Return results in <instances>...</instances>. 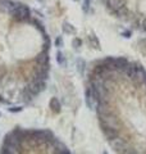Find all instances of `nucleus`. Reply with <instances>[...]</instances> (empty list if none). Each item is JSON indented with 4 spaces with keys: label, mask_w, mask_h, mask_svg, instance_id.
I'll list each match as a JSON object with an SVG mask.
<instances>
[{
    "label": "nucleus",
    "mask_w": 146,
    "mask_h": 154,
    "mask_svg": "<svg viewBox=\"0 0 146 154\" xmlns=\"http://www.w3.org/2000/svg\"><path fill=\"white\" fill-rule=\"evenodd\" d=\"M82 11H84L85 13H92L90 0H85V2H84V5H82Z\"/></svg>",
    "instance_id": "1a4fd4ad"
},
{
    "label": "nucleus",
    "mask_w": 146,
    "mask_h": 154,
    "mask_svg": "<svg viewBox=\"0 0 146 154\" xmlns=\"http://www.w3.org/2000/svg\"><path fill=\"white\" fill-rule=\"evenodd\" d=\"M72 46L75 48L76 50L80 49V48L82 46V40H81V38H78V37H75V38H73V41H72Z\"/></svg>",
    "instance_id": "9d476101"
},
{
    "label": "nucleus",
    "mask_w": 146,
    "mask_h": 154,
    "mask_svg": "<svg viewBox=\"0 0 146 154\" xmlns=\"http://www.w3.org/2000/svg\"><path fill=\"white\" fill-rule=\"evenodd\" d=\"M63 32L68 33V35H75V33H76V28L73 27L71 23L64 22V23H63Z\"/></svg>",
    "instance_id": "423d86ee"
},
{
    "label": "nucleus",
    "mask_w": 146,
    "mask_h": 154,
    "mask_svg": "<svg viewBox=\"0 0 146 154\" xmlns=\"http://www.w3.org/2000/svg\"><path fill=\"white\" fill-rule=\"evenodd\" d=\"M131 35H132V32H131L129 30H126V31H123V32H122V36H123V37H126V38L131 37Z\"/></svg>",
    "instance_id": "ddd939ff"
},
{
    "label": "nucleus",
    "mask_w": 146,
    "mask_h": 154,
    "mask_svg": "<svg viewBox=\"0 0 146 154\" xmlns=\"http://www.w3.org/2000/svg\"><path fill=\"white\" fill-rule=\"evenodd\" d=\"M75 2H78V0H75Z\"/></svg>",
    "instance_id": "dca6fc26"
},
{
    "label": "nucleus",
    "mask_w": 146,
    "mask_h": 154,
    "mask_svg": "<svg viewBox=\"0 0 146 154\" xmlns=\"http://www.w3.org/2000/svg\"><path fill=\"white\" fill-rule=\"evenodd\" d=\"M77 71H78L80 75H84L86 71V62L82 59V58H78L77 59Z\"/></svg>",
    "instance_id": "0eeeda50"
},
{
    "label": "nucleus",
    "mask_w": 146,
    "mask_h": 154,
    "mask_svg": "<svg viewBox=\"0 0 146 154\" xmlns=\"http://www.w3.org/2000/svg\"><path fill=\"white\" fill-rule=\"evenodd\" d=\"M33 62H35L37 66H47L49 64V51L42 50L40 54L33 59Z\"/></svg>",
    "instance_id": "7ed1b4c3"
},
{
    "label": "nucleus",
    "mask_w": 146,
    "mask_h": 154,
    "mask_svg": "<svg viewBox=\"0 0 146 154\" xmlns=\"http://www.w3.org/2000/svg\"><path fill=\"white\" fill-rule=\"evenodd\" d=\"M55 45H56L58 48H62V46H63V37H62V36H58V37H56Z\"/></svg>",
    "instance_id": "f8f14e48"
},
{
    "label": "nucleus",
    "mask_w": 146,
    "mask_h": 154,
    "mask_svg": "<svg viewBox=\"0 0 146 154\" xmlns=\"http://www.w3.org/2000/svg\"><path fill=\"white\" fill-rule=\"evenodd\" d=\"M8 14H11L12 19H14L16 22H27V21H30V18H31L30 8L21 3H17Z\"/></svg>",
    "instance_id": "f257e3e1"
},
{
    "label": "nucleus",
    "mask_w": 146,
    "mask_h": 154,
    "mask_svg": "<svg viewBox=\"0 0 146 154\" xmlns=\"http://www.w3.org/2000/svg\"><path fill=\"white\" fill-rule=\"evenodd\" d=\"M87 41H89L90 46H92L94 49H100V42L99 38H97L95 35H89L87 36Z\"/></svg>",
    "instance_id": "39448f33"
},
{
    "label": "nucleus",
    "mask_w": 146,
    "mask_h": 154,
    "mask_svg": "<svg viewBox=\"0 0 146 154\" xmlns=\"http://www.w3.org/2000/svg\"><path fill=\"white\" fill-rule=\"evenodd\" d=\"M123 5H126L124 0H106V3H105L106 9H108L111 14H114L119 8H122Z\"/></svg>",
    "instance_id": "f03ea898"
},
{
    "label": "nucleus",
    "mask_w": 146,
    "mask_h": 154,
    "mask_svg": "<svg viewBox=\"0 0 146 154\" xmlns=\"http://www.w3.org/2000/svg\"><path fill=\"white\" fill-rule=\"evenodd\" d=\"M49 108L51 109V112L53 113H59L60 112V103H59V100H58V98H51L50 99V102H49Z\"/></svg>",
    "instance_id": "20e7f679"
},
{
    "label": "nucleus",
    "mask_w": 146,
    "mask_h": 154,
    "mask_svg": "<svg viewBox=\"0 0 146 154\" xmlns=\"http://www.w3.org/2000/svg\"><path fill=\"white\" fill-rule=\"evenodd\" d=\"M8 110L11 113H18V112H22L23 108L22 107H12V108H8Z\"/></svg>",
    "instance_id": "9b49d317"
},
{
    "label": "nucleus",
    "mask_w": 146,
    "mask_h": 154,
    "mask_svg": "<svg viewBox=\"0 0 146 154\" xmlns=\"http://www.w3.org/2000/svg\"><path fill=\"white\" fill-rule=\"evenodd\" d=\"M100 2H101V3H103V4H104V5H105V3H106V0H100Z\"/></svg>",
    "instance_id": "4468645a"
},
{
    "label": "nucleus",
    "mask_w": 146,
    "mask_h": 154,
    "mask_svg": "<svg viewBox=\"0 0 146 154\" xmlns=\"http://www.w3.org/2000/svg\"><path fill=\"white\" fill-rule=\"evenodd\" d=\"M37 2H38V3H44V2H45V0H37Z\"/></svg>",
    "instance_id": "2eb2a0df"
},
{
    "label": "nucleus",
    "mask_w": 146,
    "mask_h": 154,
    "mask_svg": "<svg viewBox=\"0 0 146 154\" xmlns=\"http://www.w3.org/2000/svg\"><path fill=\"white\" fill-rule=\"evenodd\" d=\"M56 62H58V64L64 66V63H65V57H64V54H63L62 51H58L56 53Z\"/></svg>",
    "instance_id": "6e6552de"
}]
</instances>
